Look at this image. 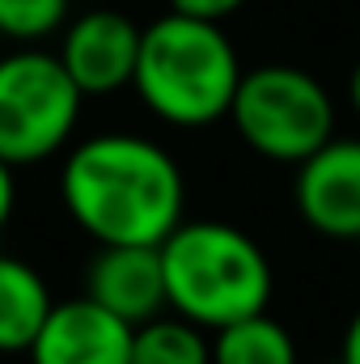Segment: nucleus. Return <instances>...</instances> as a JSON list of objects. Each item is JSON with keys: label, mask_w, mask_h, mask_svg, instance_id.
<instances>
[{"label": "nucleus", "mask_w": 360, "mask_h": 364, "mask_svg": "<svg viewBox=\"0 0 360 364\" xmlns=\"http://www.w3.org/2000/svg\"><path fill=\"white\" fill-rule=\"evenodd\" d=\"M60 199L93 246H162L186 220L179 161L136 132H102L73 144Z\"/></svg>", "instance_id": "nucleus-1"}, {"label": "nucleus", "mask_w": 360, "mask_h": 364, "mask_svg": "<svg viewBox=\"0 0 360 364\" xmlns=\"http://www.w3.org/2000/svg\"><path fill=\"white\" fill-rule=\"evenodd\" d=\"M157 250L170 309L208 335L268 309L275 288L271 259L246 229L229 220H182Z\"/></svg>", "instance_id": "nucleus-2"}, {"label": "nucleus", "mask_w": 360, "mask_h": 364, "mask_svg": "<svg viewBox=\"0 0 360 364\" xmlns=\"http://www.w3.org/2000/svg\"><path fill=\"white\" fill-rule=\"evenodd\" d=\"M242 60L216 21L166 13L140 30L132 90L170 127H208L229 119L242 81Z\"/></svg>", "instance_id": "nucleus-3"}, {"label": "nucleus", "mask_w": 360, "mask_h": 364, "mask_svg": "<svg viewBox=\"0 0 360 364\" xmlns=\"http://www.w3.org/2000/svg\"><path fill=\"white\" fill-rule=\"evenodd\" d=\"M229 123L259 157L301 166L335 136V102L305 68L263 64L242 73Z\"/></svg>", "instance_id": "nucleus-4"}, {"label": "nucleus", "mask_w": 360, "mask_h": 364, "mask_svg": "<svg viewBox=\"0 0 360 364\" xmlns=\"http://www.w3.org/2000/svg\"><path fill=\"white\" fill-rule=\"evenodd\" d=\"M81 90L64 73L60 55L21 47L0 60V157L17 166H34L68 149L77 119H81Z\"/></svg>", "instance_id": "nucleus-5"}, {"label": "nucleus", "mask_w": 360, "mask_h": 364, "mask_svg": "<svg viewBox=\"0 0 360 364\" xmlns=\"http://www.w3.org/2000/svg\"><path fill=\"white\" fill-rule=\"evenodd\" d=\"M55 55L73 77V85L81 90V97L119 93L136 77L140 26L119 9H90L64 26V43Z\"/></svg>", "instance_id": "nucleus-6"}, {"label": "nucleus", "mask_w": 360, "mask_h": 364, "mask_svg": "<svg viewBox=\"0 0 360 364\" xmlns=\"http://www.w3.org/2000/svg\"><path fill=\"white\" fill-rule=\"evenodd\" d=\"M292 203L301 220L331 242H356L360 233V140H327L297 166Z\"/></svg>", "instance_id": "nucleus-7"}, {"label": "nucleus", "mask_w": 360, "mask_h": 364, "mask_svg": "<svg viewBox=\"0 0 360 364\" xmlns=\"http://www.w3.org/2000/svg\"><path fill=\"white\" fill-rule=\"evenodd\" d=\"M132 331L85 292L55 301L30 343V364H132Z\"/></svg>", "instance_id": "nucleus-8"}, {"label": "nucleus", "mask_w": 360, "mask_h": 364, "mask_svg": "<svg viewBox=\"0 0 360 364\" xmlns=\"http://www.w3.org/2000/svg\"><path fill=\"white\" fill-rule=\"evenodd\" d=\"M85 296L97 301L106 314L140 326L170 309L166 275L157 246H97L85 267Z\"/></svg>", "instance_id": "nucleus-9"}, {"label": "nucleus", "mask_w": 360, "mask_h": 364, "mask_svg": "<svg viewBox=\"0 0 360 364\" xmlns=\"http://www.w3.org/2000/svg\"><path fill=\"white\" fill-rule=\"evenodd\" d=\"M55 296L47 279L17 255H0V356L30 352Z\"/></svg>", "instance_id": "nucleus-10"}, {"label": "nucleus", "mask_w": 360, "mask_h": 364, "mask_svg": "<svg viewBox=\"0 0 360 364\" xmlns=\"http://www.w3.org/2000/svg\"><path fill=\"white\" fill-rule=\"evenodd\" d=\"M212 364H297V343L268 309L212 331Z\"/></svg>", "instance_id": "nucleus-11"}, {"label": "nucleus", "mask_w": 360, "mask_h": 364, "mask_svg": "<svg viewBox=\"0 0 360 364\" xmlns=\"http://www.w3.org/2000/svg\"><path fill=\"white\" fill-rule=\"evenodd\" d=\"M132 364H212V335L166 309L132 331Z\"/></svg>", "instance_id": "nucleus-12"}, {"label": "nucleus", "mask_w": 360, "mask_h": 364, "mask_svg": "<svg viewBox=\"0 0 360 364\" xmlns=\"http://www.w3.org/2000/svg\"><path fill=\"white\" fill-rule=\"evenodd\" d=\"M68 26V0H0V34L13 43H43Z\"/></svg>", "instance_id": "nucleus-13"}, {"label": "nucleus", "mask_w": 360, "mask_h": 364, "mask_svg": "<svg viewBox=\"0 0 360 364\" xmlns=\"http://www.w3.org/2000/svg\"><path fill=\"white\" fill-rule=\"evenodd\" d=\"M246 0H170V9L182 13V17H199V21H225V17H233L238 9H242Z\"/></svg>", "instance_id": "nucleus-14"}, {"label": "nucleus", "mask_w": 360, "mask_h": 364, "mask_svg": "<svg viewBox=\"0 0 360 364\" xmlns=\"http://www.w3.org/2000/svg\"><path fill=\"white\" fill-rule=\"evenodd\" d=\"M13 208H17V170L0 157V233L13 220Z\"/></svg>", "instance_id": "nucleus-15"}, {"label": "nucleus", "mask_w": 360, "mask_h": 364, "mask_svg": "<svg viewBox=\"0 0 360 364\" xmlns=\"http://www.w3.org/2000/svg\"><path fill=\"white\" fill-rule=\"evenodd\" d=\"M339 364H360V309L352 314V322H348V335H344Z\"/></svg>", "instance_id": "nucleus-16"}, {"label": "nucleus", "mask_w": 360, "mask_h": 364, "mask_svg": "<svg viewBox=\"0 0 360 364\" xmlns=\"http://www.w3.org/2000/svg\"><path fill=\"white\" fill-rule=\"evenodd\" d=\"M348 97H352V110L360 114V64L352 68V81H348Z\"/></svg>", "instance_id": "nucleus-17"}, {"label": "nucleus", "mask_w": 360, "mask_h": 364, "mask_svg": "<svg viewBox=\"0 0 360 364\" xmlns=\"http://www.w3.org/2000/svg\"><path fill=\"white\" fill-rule=\"evenodd\" d=\"M356 246H360V233H356Z\"/></svg>", "instance_id": "nucleus-18"}]
</instances>
